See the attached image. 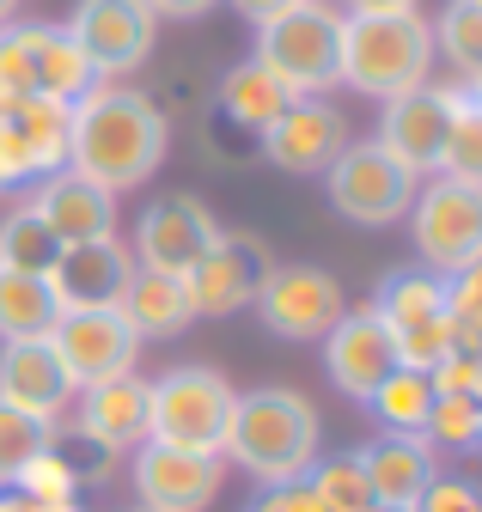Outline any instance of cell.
Returning <instances> with one entry per match:
<instances>
[{
	"instance_id": "cell-1",
	"label": "cell",
	"mask_w": 482,
	"mask_h": 512,
	"mask_svg": "<svg viewBox=\"0 0 482 512\" xmlns=\"http://www.w3.org/2000/svg\"><path fill=\"white\" fill-rule=\"evenodd\" d=\"M165 147H171V128L159 116V104L135 86H116V80H98L80 104H74V122H68V171L92 177L98 189H135L147 183L159 165H165Z\"/></svg>"
},
{
	"instance_id": "cell-2",
	"label": "cell",
	"mask_w": 482,
	"mask_h": 512,
	"mask_svg": "<svg viewBox=\"0 0 482 512\" xmlns=\"http://www.w3.org/2000/svg\"><path fill=\"white\" fill-rule=\"evenodd\" d=\"M232 464H245L263 488L269 482H299L312 464H318V409L299 397V391H281V384H263V391H245L232 409V427H226V452Z\"/></svg>"
},
{
	"instance_id": "cell-3",
	"label": "cell",
	"mask_w": 482,
	"mask_h": 512,
	"mask_svg": "<svg viewBox=\"0 0 482 512\" xmlns=\"http://www.w3.org/2000/svg\"><path fill=\"white\" fill-rule=\"evenodd\" d=\"M434 74V25L409 13H342V80L367 98H403Z\"/></svg>"
},
{
	"instance_id": "cell-4",
	"label": "cell",
	"mask_w": 482,
	"mask_h": 512,
	"mask_svg": "<svg viewBox=\"0 0 482 512\" xmlns=\"http://www.w3.org/2000/svg\"><path fill=\"white\" fill-rule=\"evenodd\" d=\"M263 68L293 92V98H324L342 80V13L324 0H299L275 19L257 25V55Z\"/></svg>"
},
{
	"instance_id": "cell-5",
	"label": "cell",
	"mask_w": 482,
	"mask_h": 512,
	"mask_svg": "<svg viewBox=\"0 0 482 512\" xmlns=\"http://www.w3.org/2000/svg\"><path fill=\"white\" fill-rule=\"evenodd\" d=\"M238 391L214 366H177L147 384V439L190 445V452H226Z\"/></svg>"
},
{
	"instance_id": "cell-6",
	"label": "cell",
	"mask_w": 482,
	"mask_h": 512,
	"mask_svg": "<svg viewBox=\"0 0 482 512\" xmlns=\"http://www.w3.org/2000/svg\"><path fill=\"white\" fill-rule=\"evenodd\" d=\"M409 226H415V250L428 275L452 281L458 269H470L482 256V183L464 177H434L428 189H415L409 202Z\"/></svg>"
},
{
	"instance_id": "cell-7",
	"label": "cell",
	"mask_w": 482,
	"mask_h": 512,
	"mask_svg": "<svg viewBox=\"0 0 482 512\" xmlns=\"http://www.w3.org/2000/svg\"><path fill=\"white\" fill-rule=\"evenodd\" d=\"M330 202L354 226H391L415 202V171H403L379 141H348L330 159Z\"/></svg>"
},
{
	"instance_id": "cell-8",
	"label": "cell",
	"mask_w": 482,
	"mask_h": 512,
	"mask_svg": "<svg viewBox=\"0 0 482 512\" xmlns=\"http://www.w3.org/2000/svg\"><path fill=\"white\" fill-rule=\"evenodd\" d=\"M342 311H348L342 281L330 269H312V263H287V269L275 263L263 275V293H257V317L281 342H324Z\"/></svg>"
},
{
	"instance_id": "cell-9",
	"label": "cell",
	"mask_w": 482,
	"mask_h": 512,
	"mask_svg": "<svg viewBox=\"0 0 482 512\" xmlns=\"http://www.w3.org/2000/svg\"><path fill=\"white\" fill-rule=\"evenodd\" d=\"M49 348L62 354L74 391H86V384H104V378L135 372L141 336L129 330V317L116 311V305H98V311H62V317H55Z\"/></svg>"
},
{
	"instance_id": "cell-10",
	"label": "cell",
	"mask_w": 482,
	"mask_h": 512,
	"mask_svg": "<svg viewBox=\"0 0 482 512\" xmlns=\"http://www.w3.org/2000/svg\"><path fill=\"white\" fill-rule=\"evenodd\" d=\"M62 31L80 43V55L92 61L98 80H116V74H135L153 55L159 19L141 7V0H80Z\"/></svg>"
},
{
	"instance_id": "cell-11",
	"label": "cell",
	"mask_w": 482,
	"mask_h": 512,
	"mask_svg": "<svg viewBox=\"0 0 482 512\" xmlns=\"http://www.w3.org/2000/svg\"><path fill=\"white\" fill-rule=\"evenodd\" d=\"M269 269H275V256L263 250V238H251V232H220L196 256V269L184 275V287L196 299V317H232V311L257 305Z\"/></svg>"
},
{
	"instance_id": "cell-12",
	"label": "cell",
	"mask_w": 482,
	"mask_h": 512,
	"mask_svg": "<svg viewBox=\"0 0 482 512\" xmlns=\"http://www.w3.org/2000/svg\"><path fill=\"white\" fill-rule=\"evenodd\" d=\"M226 458L220 452H190V445L147 439L135 445V494L147 512H202L220 494Z\"/></svg>"
},
{
	"instance_id": "cell-13",
	"label": "cell",
	"mask_w": 482,
	"mask_h": 512,
	"mask_svg": "<svg viewBox=\"0 0 482 512\" xmlns=\"http://www.w3.org/2000/svg\"><path fill=\"white\" fill-rule=\"evenodd\" d=\"M464 92L452 86H415L403 98H385V116H379V147L403 165V171H440V153H446V135H452V110H458Z\"/></svg>"
},
{
	"instance_id": "cell-14",
	"label": "cell",
	"mask_w": 482,
	"mask_h": 512,
	"mask_svg": "<svg viewBox=\"0 0 482 512\" xmlns=\"http://www.w3.org/2000/svg\"><path fill=\"white\" fill-rule=\"evenodd\" d=\"M257 141H263V159H269L275 171L318 177V171H330V159L348 147V122H342V110L324 104V98H293Z\"/></svg>"
},
{
	"instance_id": "cell-15",
	"label": "cell",
	"mask_w": 482,
	"mask_h": 512,
	"mask_svg": "<svg viewBox=\"0 0 482 512\" xmlns=\"http://www.w3.org/2000/svg\"><path fill=\"white\" fill-rule=\"evenodd\" d=\"M324 372L336 378V391L354 397V403H367L379 384L397 372V342H391L385 317L373 305L336 317V330L324 336Z\"/></svg>"
},
{
	"instance_id": "cell-16",
	"label": "cell",
	"mask_w": 482,
	"mask_h": 512,
	"mask_svg": "<svg viewBox=\"0 0 482 512\" xmlns=\"http://www.w3.org/2000/svg\"><path fill=\"white\" fill-rule=\"evenodd\" d=\"M220 238V220L208 214V202L196 196H159L141 226H135V263L141 269H165V275H190L196 256Z\"/></svg>"
},
{
	"instance_id": "cell-17",
	"label": "cell",
	"mask_w": 482,
	"mask_h": 512,
	"mask_svg": "<svg viewBox=\"0 0 482 512\" xmlns=\"http://www.w3.org/2000/svg\"><path fill=\"white\" fill-rule=\"evenodd\" d=\"M74 378L62 366V354L49 348V336L37 342H7L0 348V403L19 409V415H37V421H62L68 403H74Z\"/></svg>"
},
{
	"instance_id": "cell-18",
	"label": "cell",
	"mask_w": 482,
	"mask_h": 512,
	"mask_svg": "<svg viewBox=\"0 0 482 512\" xmlns=\"http://www.w3.org/2000/svg\"><path fill=\"white\" fill-rule=\"evenodd\" d=\"M135 269V256L123 238H92V244H62L49 263V293L62 311H98V305H116V293H123Z\"/></svg>"
},
{
	"instance_id": "cell-19",
	"label": "cell",
	"mask_w": 482,
	"mask_h": 512,
	"mask_svg": "<svg viewBox=\"0 0 482 512\" xmlns=\"http://www.w3.org/2000/svg\"><path fill=\"white\" fill-rule=\"evenodd\" d=\"M31 214L49 226L55 244H92V238H116V196L98 189L80 171H49L37 183Z\"/></svg>"
},
{
	"instance_id": "cell-20",
	"label": "cell",
	"mask_w": 482,
	"mask_h": 512,
	"mask_svg": "<svg viewBox=\"0 0 482 512\" xmlns=\"http://www.w3.org/2000/svg\"><path fill=\"white\" fill-rule=\"evenodd\" d=\"M360 464H367L379 512H415L421 494H428L434 476H440V452L421 433H379L367 452H360Z\"/></svg>"
},
{
	"instance_id": "cell-21",
	"label": "cell",
	"mask_w": 482,
	"mask_h": 512,
	"mask_svg": "<svg viewBox=\"0 0 482 512\" xmlns=\"http://www.w3.org/2000/svg\"><path fill=\"white\" fill-rule=\"evenodd\" d=\"M80 433L98 445V452H135L147 445V378L123 372L80 391Z\"/></svg>"
},
{
	"instance_id": "cell-22",
	"label": "cell",
	"mask_w": 482,
	"mask_h": 512,
	"mask_svg": "<svg viewBox=\"0 0 482 512\" xmlns=\"http://www.w3.org/2000/svg\"><path fill=\"white\" fill-rule=\"evenodd\" d=\"M116 311L129 317V330L141 342H165V336H184L196 324V299L184 287V275H165V269H129L123 293H116Z\"/></svg>"
},
{
	"instance_id": "cell-23",
	"label": "cell",
	"mask_w": 482,
	"mask_h": 512,
	"mask_svg": "<svg viewBox=\"0 0 482 512\" xmlns=\"http://www.w3.org/2000/svg\"><path fill=\"white\" fill-rule=\"evenodd\" d=\"M293 104V92L263 68V61H238L232 74H220V116L245 135H263V128Z\"/></svg>"
},
{
	"instance_id": "cell-24",
	"label": "cell",
	"mask_w": 482,
	"mask_h": 512,
	"mask_svg": "<svg viewBox=\"0 0 482 512\" xmlns=\"http://www.w3.org/2000/svg\"><path fill=\"white\" fill-rule=\"evenodd\" d=\"M31 61H37V92L62 98V104H80L98 86L92 61L80 55V43L62 25H31Z\"/></svg>"
},
{
	"instance_id": "cell-25",
	"label": "cell",
	"mask_w": 482,
	"mask_h": 512,
	"mask_svg": "<svg viewBox=\"0 0 482 512\" xmlns=\"http://www.w3.org/2000/svg\"><path fill=\"white\" fill-rule=\"evenodd\" d=\"M55 317H62V305H55L43 275H7L0 269V342H37V336L55 330Z\"/></svg>"
},
{
	"instance_id": "cell-26",
	"label": "cell",
	"mask_w": 482,
	"mask_h": 512,
	"mask_svg": "<svg viewBox=\"0 0 482 512\" xmlns=\"http://www.w3.org/2000/svg\"><path fill=\"white\" fill-rule=\"evenodd\" d=\"M7 122L19 128V141L31 147V159H37L43 177L49 171H68V122H74V104L49 98V92H31Z\"/></svg>"
},
{
	"instance_id": "cell-27",
	"label": "cell",
	"mask_w": 482,
	"mask_h": 512,
	"mask_svg": "<svg viewBox=\"0 0 482 512\" xmlns=\"http://www.w3.org/2000/svg\"><path fill=\"white\" fill-rule=\"evenodd\" d=\"M373 311L385 317L391 336L397 330H415V324H428V317H446V281L428 275V269H397V275H385Z\"/></svg>"
},
{
	"instance_id": "cell-28",
	"label": "cell",
	"mask_w": 482,
	"mask_h": 512,
	"mask_svg": "<svg viewBox=\"0 0 482 512\" xmlns=\"http://www.w3.org/2000/svg\"><path fill=\"white\" fill-rule=\"evenodd\" d=\"M367 409L379 415L385 433H421V421H428V409H434V384H428V372L397 366L379 391L367 397Z\"/></svg>"
},
{
	"instance_id": "cell-29",
	"label": "cell",
	"mask_w": 482,
	"mask_h": 512,
	"mask_svg": "<svg viewBox=\"0 0 482 512\" xmlns=\"http://www.w3.org/2000/svg\"><path fill=\"white\" fill-rule=\"evenodd\" d=\"M312 494L330 506V512H379L373 500V482H367V464H360V452H342V458H318L306 470Z\"/></svg>"
},
{
	"instance_id": "cell-30",
	"label": "cell",
	"mask_w": 482,
	"mask_h": 512,
	"mask_svg": "<svg viewBox=\"0 0 482 512\" xmlns=\"http://www.w3.org/2000/svg\"><path fill=\"white\" fill-rule=\"evenodd\" d=\"M55 250H62V244L49 238V226L31 208H19L7 226H0V269H7V275H49Z\"/></svg>"
},
{
	"instance_id": "cell-31",
	"label": "cell",
	"mask_w": 482,
	"mask_h": 512,
	"mask_svg": "<svg viewBox=\"0 0 482 512\" xmlns=\"http://www.w3.org/2000/svg\"><path fill=\"white\" fill-rule=\"evenodd\" d=\"M434 55H446L464 80L482 74V7L476 0H452V7L434 19Z\"/></svg>"
},
{
	"instance_id": "cell-32",
	"label": "cell",
	"mask_w": 482,
	"mask_h": 512,
	"mask_svg": "<svg viewBox=\"0 0 482 512\" xmlns=\"http://www.w3.org/2000/svg\"><path fill=\"white\" fill-rule=\"evenodd\" d=\"M31 92H37L31 25H0V116H13Z\"/></svg>"
},
{
	"instance_id": "cell-33",
	"label": "cell",
	"mask_w": 482,
	"mask_h": 512,
	"mask_svg": "<svg viewBox=\"0 0 482 512\" xmlns=\"http://www.w3.org/2000/svg\"><path fill=\"white\" fill-rule=\"evenodd\" d=\"M476 427H482V403L476 397H440L434 391V409H428V421H421V439H428L434 452H470Z\"/></svg>"
},
{
	"instance_id": "cell-34",
	"label": "cell",
	"mask_w": 482,
	"mask_h": 512,
	"mask_svg": "<svg viewBox=\"0 0 482 512\" xmlns=\"http://www.w3.org/2000/svg\"><path fill=\"white\" fill-rule=\"evenodd\" d=\"M49 439H55V427H49V421L19 415V409L0 403V488H13V476H19V470L43 452Z\"/></svg>"
},
{
	"instance_id": "cell-35",
	"label": "cell",
	"mask_w": 482,
	"mask_h": 512,
	"mask_svg": "<svg viewBox=\"0 0 482 512\" xmlns=\"http://www.w3.org/2000/svg\"><path fill=\"white\" fill-rule=\"evenodd\" d=\"M440 171H446V177H464V183H482V110L470 104V92H464L458 110H452V135H446Z\"/></svg>"
},
{
	"instance_id": "cell-36",
	"label": "cell",
	"mask_w": 482,
	"mask_h": 512,
	"mask_svg": "<svg viewBox=\"0 0 482 512\" xmlns=\"http://www.w3.org/2000/svg\"><path fill=\"white\" fill-rule=\"evenodd\" d=\"M13 488H19L25 500H37V506H55V500H74V494H80V470L55 452V445H43V452L13 476Z\"/></svg>"
},
{
	"instance_id": "cell-37",
	"label": "cell",
	"mask_w": 482,
	"mask_h": 512,
	"mask_svg": "<svg viewBox=\"0 0 482 512\" xmlns=\"http://www.w3.org/2000/svg\"><path fill=\"white\" fill-rule=\"evenodd\" d=\"M397 366L409 372H434L446 354H452V324L446 317H428V324H415V330H397Z\"/></svg>"
},
{
	"instance_id": "cell-38",
	"label": "cell",
	"mask_w": 482,
	"mask_h": 512,
	"mask_svg": "<svg viewBox=\"0 0 482 512\" xmlns=\"http://www.w3.org/2000/svg\"><path fill=\"white\" fill-rule=\"evenodd\" d=\"M245 512H330V506L312 494V482H306V476H299V482H269Z\"/></svg>"
},
{
	"instance_id": "cell-39",
	"label": "cell",
	"mask_w": 482,
	"mask_h": 512,
	"mask_svg": "<svg viewBox=\"0 0 482 512\" xmlns=\"http://www.w3.org/2000/svg\"><path fill=\"white\" fill-rule=\"evenodd\" d=\"M415 512H482V494H476V482H464V476H434V488L421 494Z\"/></svg>"
},
{
	"instance_id": "cell-40",
	"label": "cell",
	"mask_w": 482,
	"mask_h": 512,
	"mask_svg": "<svg viewBox=\"0 0 482 512\" xmlns=\"http://www.w3.org/2000/svg\"><path fill=\"white\" fill-rule=\"evenodd\" d=\"M446 311H482V256L446 281Z\"/></svg>"
},
{
	"instance_id": "cell-41",
	"label": "cell",
	"mask_w": 482,
	"mask_h": 512,
	"mask_svg": "<svg viewBox=\"0 0 482 512\" xmlns=\"http://www.w3.org/2000/svg\"><path fill=\"white\" fill-rule=\"evenodd\" d=\"M141 7H147L153 19H202V13L220 7V0H141Z\"/></svg>"
},
{
	"instance_id": "cell-42",
	"label": "cell",
	"mask_w": 482,
	"mask_h": 512,
	"mask_svg": "<svg viewBox=\"0 0 482 512\" xmlns=\"http://www.w3.org/2000/svg\"><path fill=\"white\" fill-rule=\"evenodd\" d=\"M232 7H238V13H245L251 25H263V19H275L281 7H299V0H232Z\"/></svg>"
},
{
	"instance_id": "cell-43",
	"label": "cell",
	"mask_w": 482,
	"mask_h": 512,
	"mask_svg": "<svg viewBox=\"0 0 482 512\" xmlns=\"http://www.w3.org/2000/svg\"><path fill=\"white\" fill-rule=\"evenodd\" d=\"M415 0H348V13H409Z\"/></svg>"
},
{
	"instance_id": "cell-44",
	"label": "cell",
	"mask_w": 482,
	"mask_h": 512,
	"mask_svg": "<svg viewBox=\"0 0 482 512\" xmlns=\"http://www.w3.org/2000/svg\"><path fill=\"white\" fill-rule=\"evenodd\" d=\"M0 512H37V500H25L19 488H0Z\"/></svg>"
},
{
	"instance_id": "cell-45",
	"label": "cell",
	"mask_w": 482,
	"mask_h": 512,
	"mask_svg": "<svg viewBox=\"0 0 482 512\" xmlns=\"http://www.w3.org/2000/svg\"><path fill=\"white\" fill-rule=\"evenodd\" d=\"M464 86H470V104H476V110H482V74H470V80H464Z\"/></svg>"
},
{
	"instance_id": "cell-46",
	"label": "cell",
	"mask_w": 482,
	"mask_h": 512,
	"mask_svg": "<svg viewBox=\"0 0 482 512\" xmlns=\"http://www.w3.org/2000/svg\"><path fill=\"white\" fill-rule=\"evenodd\" d=\"M37 512H80V500H55V506H37Z\"/></svg>"
},
{
	"instance_id": "cell-47",
	"label": "cell",
	"mask_w": 482,
	"mask_h": 512,
	"mask_svg": "<svg viewBox=\"0 0 482 512\" xmlns=\"http://www.w3.org/2000/svg\"><path fill=\"white\" fill-rule=\"evenodd\" d=\"M13 7H19V0H0V25H7V19H13Z\"/></svg>"
},
{
	"instance_id": "cell-48",
	"label": "cell",
	"mask_w": 482,
	"mask_h": 512,
	"mask_svg": "<svg viewBox=\"0 0 482 512\" xmlns=\"http://www.w3.org/2000/svg\"><path fill=\"white\" fill-rule=\"evenodd\" d=\"M476 445H482V427H476Z\"/></svg>"
},
{
	"instance_id": "cell-49",
	"label": "cell",
	"mask_w": 482,
	"mask_h": 512,
	"mask_svg": "<svg viewBox=\"0 0 482 512\" xmlns=\"http://www.w3.org/2000/svg\"><path fill=\"white\" fill-rule=\"evenodd\" d=\"M476 7H482V0H476Z\"/></svg>"
},
{
	"instance_id": "cell-50",
	"label": "cell",
	"mask_w": 482,
	"mask_h": 512,
	"mask_svg": "<svg viewBox=\"0 0 482 512\" xmlns=\"http://www.w3.org/2000/svg\"><path fill=\"white\" fill-rule=\"evenodd\" d=\"M141 512H147V506H141Z\"/></svg>"
}]
</instances>
